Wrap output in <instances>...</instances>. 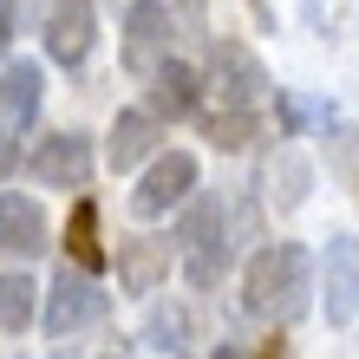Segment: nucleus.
I'll use <instances>...</instances> for the list:
<instances>
[{
    "label": "nucleus",
    "instance_id": "nucleus-20",
    "mask_svg": "<svg viewBox=\"0 0 359 359\" xmlns=\"http://www.w3.org/2000/svg\"><path fill=\"white\" fill-rule=\"evenodd\" d=\"M27 13H33V0H0V20H7V27H20Z\"/></svg>",
    "mask_w": 359,
    "mask_h": 359
},
{
    "label": "nucleus",
    "instance_id": "nucleus-19",
    "mask_svg": "<svg viewBox=\"0 0 359 359\" xmlns=\"http://www.w3.org/2000/svg\"><path fill=\"white\" fill-rule=\"evenodd\" d=\"M144 340H151L157 353H183V340H189V320L177 307H151V327H144Z\"/></svg>",
    "mask_w": 359,
    "mask_h": 359
},
{
    "label": "nucleus",
    "instance_id": "nucleus-15",
    "mask_svg": "<svg viewBox=\"0 0 359 359\" xmlns=\"http://www.w3.org/2000/svg\"><path fill=\"white\" fill-rule=\"evenodd\" d=\"M39 92H46V79H39V66L33 59H13L7 72H0V124H33V111H39Z\"/></svg>",
    "mask_w": 359,
    "mask_h": 359
},
{
    "label": "nucleus",
    "instance_id": "nucleus-2",
    "mask_svg": "<svg viewBox=\"0 0 359 359\" xmlns=\"http://www.w3.org/2000/svg\"><path fill=\"white\" fill-rule=\"evenodd\" d=\"M177 242H183V274L196 287H216L229 262H236V242H229V203L222 196H189L183 222H177Z\"/></svg>",
    "mask_w": 359,
    "mask_h": 359
},
{
    "label": "nucleus",
    "instance_id": "nucleus-8",
    "mask_svg": "<svg viewBox=\"0 0 359 359\" xmlns=\"http://www.w3.org/2000/svg\"><path fill=\"white\" fill-rule=\"evenodd\" d=\"M33 177L46 189H86L92 183V137L86 131H53L33 151Z\"/></svg>",
    "mask_w": 359,
    "mask_h": 359
},
{
    "label": "nucleus",
    "instance_id": "nucleus-11",
    "mask_svg": "<svg viewBox=\"0 0 359 359\" xmlns=\"http://www.w3.org/2000/svg\"><path fill=\"white\" fill-rule=\"evenodd\" d=\"M320 268H327V320L346 327L359 313V236H327Z\"/></svg>",
    "mask_w": 359,
    "mask_h": 359
},
{
    "label": "nucleus",
    "instance_id": "nucleus-23",
    "mask_svg": "<svg viewBox=\"0 0 359 359\" xmlns=\"http://www.w3.org/2000/svg\"><path fill=\"white\" fill-rule=\"evenodd\" d=\"M7 39H13V27H7V20H0V59H7Z\"/></svg>",
    "mask_w": 359,
    "mask_h": 359
},
{
    "label": "nucleus",
    "instance_id": "nucleus-24",
    "mask_svg": "<svg viewBox=\"0 0 359 359\" xmlns=\"http://www.w3.org/2000/svg\"><path fill=\"white\" fill-rule=\"evenodd\" d=\"M53 359H79V353H72V346H59V353H53Z\"/></svg>",
    "mask_w": 359,
    "mask_h": 359
},
{
    "label": "nucleus",
    "instance_id": "nucleus-10",
    "mask_svg": "<svg viewBox=\"0 0 359 359\" xmlns=\"http://www.w3.org/2000/svg\"><path fill=\"white\" fill-rule=\"evenodd\" d=\"M196 104H203V72L189 66V59H163V66L144 79V111L157 124L163 118H189Z\"/></svg>",
    "mask_w": 359,
    "mask_h": 359
},
{
    "label": "nucleus",
    "instance_id": "nucleus-22",
    "mask_svg": "<svg viewBox=\"0 0 359 359\" xmlns=\"http://www.w3.org/2000/svg\"><path fill=\"white\" fill-rule=\"evenodd\" d=\"M7 163H13V151H7V124H0V170H7Z\"/></svg>",
    "mask_w": 359,
    "mask_h": 359
},
{
    "label": "nucleus",
    "instance_id": "nucleus-12",
    "mask_svg": "<svg viewBox=\"0 0 359 359\" xmlns=\"http://www.w3.org/2000/svg\"><path fill=\"white\" fill-rule=\"evenodd\" d=\"M163 274H170V242H157V236L118 242V281L131 287V294H157Z\"/></svg>",
    "mask_w": 359,
    "mask_h": 359
},
{
    "label": "nucleus",
    "instance_id": "nucleus-18",
    "mask_svg": "<svg viewBox=\"0 0 359 359\" xmlns=\"http://www.w3.org/2000/svg\"><path fill=\"white\" fill-rule=\"evenodd\" d=\"M33 307H39V281H33V274H0V327H7V333H20V327H27L33 320Z\"/></svg>",
    "mask_w": 359,
    "mask_h": 359
},
{
    "label": "nucleus",
    "instance_id": "nucleus-6",
    "mask_svg": "<svg viewBox=\"0 0 359 359\" xmlns=\"http://www.w3.org/2000/svg\"><path fill=\"white\" fill-rule=\"evenodd\" d=\"M189 196H196V157L189 151H163L151 170H144V183L131 189V216L157 222V216H170V209H183Z\"/></svg>",
    "mask_w": 359,
    "mask_h": 359
},
{
    "label": "nucleus",
    "instance_id": "nucleus-13",
    "mask_svg": "<svg viewBox=\"0 0 359 359\" xmlns=\"http://www.w3.org/2000/svg\"><path fill=\"white\" fill-rule=\"evenodd\" d=\"M307 189H313L307 157L294 151V144H281V151L262 163V196H268L274 209H301V203H307Z\"/></svg>",
    "mask_w": 359,
    "mask_h": 359
},
{
    "label": "nucleus",
    "instance_id": "nucleus-25",
    "mask_svg": "<svg viewBox=\"0 0 359 359\" xmlns=\"http://www.w3.org/2000/svg\"><path fill=\"white\" fill-rule=\"evenodd\" d=\"M262 359H281V353H262Z\"/></svg>",
    "mask_w": 359,
    "mask_h": 359
},
{
    "label": "nucleus",
    "instance_id": "nucleus-14",
    "mask_svg": "<svg viewBox=\"0 0 359 359\" xmlns=\"http://www.w3.org/2000/svg\"><path fill=\"white\" fill-rule=\"evenodd\" d=\"M157 151V118L144 111H118V124H111V144H104V157H111V170H137L144 157Z\"/></svg>",
    "mask_w": 359,
    "mask_h": 359
},
{
    "label": "nucleus",
    "instance_id": "nucleus-16",
    "mask_svg": "<svg viewBox=\"0 0 359 359\" xmlns=\"http://www.w3.org/2000/svg\"><path fill=\"white\" fill-rule=\"evenodd\" d=\"M66 262L79 274H92L98 281V268H104V242H98V203H79L72 209V222H66Z\"/></svg>",
    "mask_w": 359,
    "mask_h": 359
},
{
    "label": "nucleus",
    "instance_id": "nucleus-7",
    "mask_svg": "<svg viewBox=\"0 0 359 359\" xmlns=\"http://www.w3.org/2000/svg\"><path fill=\"white\" fill-rule=\"evenodd\" d=\"M98 39V0H53L46 7V59L53 66H86Z\"/></svg>",
    "mask_w": 359,
    "mask_h": 359
},
{
    "label": "nucleus",
    "instance_id": "nucleus-9",
    "mask_svg": "<svg viewBox=\"0 0 359 359\" xmlns=\"http://www.w3.org/2000/svg\"><path fill=\"white\" fill-rule=\"evenodd\" d=\"M0 248L20 262L46 255L53 248V229H46V209H39L27 189H0Z\"/></svg>",
    "mask_w": 359,
    "mask_h": 359
},
{
    "label": "nucleus",
    "instance_id": "nucleus-5",
    "mask_svg": "<svg viewBox=\"0 0 359 359\" xmlns=\"http://www.w3.org/2000/svg\"><path fill=\"white\" fill-rule=\"evenodd\" d=\"M170 39H177V13L163 7V0H137V7L124 13V72L151 79L163 59H177Z\"/></svg>",
    "mask_w": 359,
    "mask_h": 359
},
{
    "label": "nucleus",
    "instance_id": "nucleus-3",
    "mask_svg": "<svg viewBox=\"0 0 359 359\" xmlns=\"http://www.w3.org/2000/svg\"><path fill=\"white\" fill-rule=\"evenodd\" d=\"M209 92H216L229 111H262L274 86H268L262 59L248 53V46H236V39H216V46H209Z\"/></svg>",
    "mask_w": 359,
    "mask_h": 359
},
{
    "label": "nucleus",
    "instance_id": "nucleus-17",
    "mask_svg": "<svg viewBox=\"0 0 359 359\" xmlns=\"http://www.w3.org/2000/svg\"><path fill=\"white\" fill-rule=\"evenodd\" d=\"M203 131L216 151H248V144L262 137V111H229V104H216V111L203 118Z\"/></svg>",
    "mask_w": 359,
    "mask_h": 359
},
{
    "label": "nucleus",
    "instance_id": "nucleus-21",
    "mask_svg": "<svg viewBox=\"0 0 359 359\" xmlns=\"http://www.w3.org/2000/svg\"><path fill=\"white\" fill-rule=\"evenodd\" d=\"M216 359H248V353H242L236 340H222V346H216Z\"/></svg>",
    "mask_w": 359,
    "mask_h": 359
},
{
    "label": "nucleus",
    "instance_id": "nucleus-4",
    "mask_svg": "<svg viewBox=\"0 0 359 359\" xmlns=\"http://www.w3.org/2000/svg\"><path fill=\"white\" fill-rule=\"evenodd\" d=\"M111 313V294H104L92 274H79V268H59L53 274V287H46V333L53 340H66V333H79V327H92V320H104Z\"/></svg>",
    "mask_w": 359,
    "mask_h": 359
},
{
    "label": "nucleus",
    "instance_id": "nucleus-1",
    "mask_svg": "<svg viewBox=\"0 0 359 359\" xmlns=\"http://www.w3.org/2000/svg\"><path fill=\"white\" fill-rule=\"evenodd\" d=\"M242 307L268 327H287L313 307V255L301 242H268L242 274Z\"/></svg>",
    "mask_w": 359,
    "mask_h": 359
}]
</instances>
